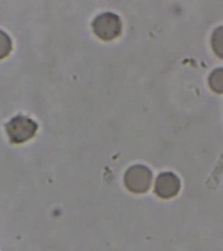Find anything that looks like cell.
Listing matches in <instances>:
<instances>
[{
	"label": "cell",
	"instance_id": "6da1fadb",
	"mask_svg": "<svg viewBox=\"0 0 223 251\" xmlns=\"http://www.w3.org/2000/svg\"><path fill=\"white\" fill-rule=\"evenodd\" d=\"M38 128L35 121L22 115L13 117L5 125L10 141L14 144L24 143L31 139L36 135Z\"/></svg>",
	"mask_w": 223,
	"mask_h": 251
},
{
	"label": "cell",
	"instance_id": "7a4b0ae2",
	"mask_svg": "<svg viewBox=\"0 0 223 251\" xmlns=\"http://www.w3.org/2000/svg\"><path fill=\"white\" fill-rule=\"evenodd\" d=\"M92 25L96 36L105 41L114 40L122 33V21L120 16L114 13L99 14L94 18Z\"/></svg>",
	"mask_w": 223,
	"mask_h": 251
},
{
	"label": "cell",
	"instance_id": "3957f363",
	"mask_svg": "<svg viewBox=\"0 0 223 251\" xmlns=\"http://www.w3.org/2000/svg\"><path fill=\"white\" fill-rule=\"evenodd\" d=\"M153 173L148 166L134 165L130 167L124 175L125 187L135 194H143L148 192L151 187Z\"/></svg>",
	"mask_w": 223,
	"mask_h": 251
},
{
	"label": "cell",
	"instance_id": "277c9868",
	"mask_svg": "<svg viewBox=\"0 0 223 251\" xmlns=\"http://www.w3.org/2000/svg\"><path fill=\"white\" fill-rule=\"evenodd\" d=\"M181 189V181L177 176L170 172L162 173L155 182L154 192L162 199L168 200L177 196Z\"/></svg>",
	"mask_w": 223,
	"mask_h": 251
},
{
	"label": "cell",
	"instance_id": "5b68a950",
	"mask_svg": "<svg viewBox=\"0 0 223 251\" xmlns=\"http://www.w3.org/2000/svg\"><path fill=\"white\" fill-rule=\"evenodd\" d=\"M209 85L217 94H223V68L215 69L210 74Z\"/></svg>",
	"mask_w": 223,
	"mask_h": 251
},
{
	"label": "cell",
	"instance_id": "8992f818",
	"mask_svg": "<svg viewBox=\"0 0 223 251\" xmlns=\"http://www.w3.org/2000/svg\"><path fill=\"white\" fill-rule=\"evenodd\" d=\"M211 41L215 53L219 58L223 59V26L215 29Z\"/></svg>",
	"mask_w": 223,
	"mask_h": 251
}]
</instances>
